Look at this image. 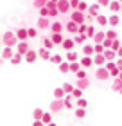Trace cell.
<instances>
[{
  "instance_id": "obj_1",
  "label": "cell",
  "mask_w": 122,
  "mask_h": 126,
  "mask_svg": "<svg viewBox=\"0 0 122 126\" xmlns=\"http://www.w3.org/2000/svg\"><path fill=\"white\" fill-rule=\"evenodd\" d=\"M2 42H4V45H5V47H16L18 40H16L14 32L7 31V32H4V36H2Z\"/></svg>"
},
{
  "instance_id": "obj_2",
  "label": "cell",
  "mask_w": 122,
  "mask_h": 126,
  "mask_svg": "<svg viewBox=\"0 0 122 126\" xmlns=\"http://www.w3.org/2000/svg\"><path fill=\"white\" fill-rule=\"evenodd\" d=\"M56 9H57L59 15L70 13V4H68V0H57V2H56Z\"/></svg>"
},
{
  "instance_id": "obj_3",
  "label": "cell",
  "mask_w": 122,
  "mask_h": 126,
  "mask_svg": "<svg viewBox=\"0 0 122 126\" xmlns=\"http://www.w3.org/2000/svg\"><path fill=\"white\" fill-rule=\"evenodd\" d=\"M68 20H72L74 24L81 25V24H84V13H81V11H70V18Z\"/></svg>"
},
{
  "instance_id": "obj_4",
  "label": "cell",
  "mask_w": 122,
  "mask_h": 126,
  "mask_svg": "<svg viewBox=\"0 0 122 126\" xmlns=\"http://www.w3.org/2000/svg\"><path fill=\"white\" fill-rule=\"evenodd\" d=\"M95 78L99 79V81H108L109 79V72L104 67H97L95 68Z\"/></svg>"
},
{
  "instance_id": "obj_5",
  "label": "cell",
  "mask_w": 122,
  "mask_h": 126,
  "mask_svg": "<svg viewBox=\"0 0 122 126\" xmlns=\"http://www.w3.org/2000/svg\"><path fill=\"white\" fill-rule=\"evenodd\" d=\"M63 99H52V103H50V113H61V110H63Z\"/></svg>"
},
{
  "instance_id": "obj_6",
  "label": "cell",
  "mask_w": 122,
  "mask_h": 126,
  "mask_svg": "<svg viewBox=\"0 0 122 126\" xmlns=\"http://www.w3.org/2000/svg\"><path fill=\"white\" fill-rule=\"evenodd\" d=\"M79 65L83 67V68H90V67H94V61H92V56H79Z\"/></svg>"
},
{
  "instance_id": "obj_7",
  "label": "cell",
  "mask_w": 122,
  "mask_h": 126,
  "mask_svg": "<svg viewBox=\"0 0 122 126\" xmlns=\"http://www.w3.org/2000/svg\"><path fill=\"white\" fill-rule=\"evenodd\" d=\"M36 58H38V52H36V50H32V49H29L27 52L24 54V60H25L27 63H34V61H36Z\"/></svg>"
},
{
  "instance_id": "obj_8",
  "label": "cell",
  "mask_w": 122,
  "mask_h": 126,
  "mask_svg": "<svg viewBox=\"0 0 122 126\" xmlns=\"http://www.w3.org/2000/svg\"><path fill=\"white\" fill-rule=\"evenodd\" d=\"M86 11H88V15L92 16V18H95L97 15H101V13H99V11H101V5H99V4L95 2V4H92V5H88V9H86Z\"/></svg>"
},
{
  "instance_id": "obj_9",
  "label": "cell",
  "mask_w": 122,
  "mask_h": 126,
  "mask_svg": "<svg viewBox=\"0 0 122 126\" xmlns=\"http://www.w3.org/2000/svg\"><path fill=\"white\" fill-rule=\"evenodd\" d=\"M63 40H65L63 32H54V34H50V42L54 43V45H61V43H63Z\"/></svg>"
},
{
  "instance_id": "obj_10",
  "label": "cell",
  "mask_w": 122,
  "mask_h": 126,
  "mask_svg": "<svg viewBox=\"0 0 122 126\" xmlns=\"http://www.w3.org/2000/svg\"><path fill=\"white\" fill-rule=\"evenodd\" d=\"M14 36H16L18 42H25V40L29 38V36H27V29H25V27H20V29L14 32Z\"/></svg>"
},
{
  "instance_id": "obj_11",
  "label": "cell",
  "mask_w": 122,
  "mask_h": 126,
  "mask_svg": "<svg viewBox=\"0 0 122 126\" xmlns=\"http://www.w3.org/2000/svg\"><path fill=\"white\" fill-rule=\"evenodd\" d=\"M29 49H31V47H29V43H27V42H18V43H16V52L22 54V56H24Z\"/></svg>"
},
{
  "instance_id": "obj_12",
  "label": "cell",
  "mask_w": 122,
  "mask_h": 126,
  "mask_svg": "<svg viewBox=\"0 0 122 126\" xmlns=\"http://www.w3.org/2000/svg\"><path fill=\"white\" fill-rule=\"evenodd\" d=\"M63 27L67 29V32H70V34H77V24H74L72 20H68L67 24H63Z\"/></svg>"
},
{
  "instance_id": "obj_13",
  "label": "cell",
  "mask_w": 122,
  "mask_h": 126,
  "mask_svg": "<svg viewBox=\"0 0 122 126\" xmlns=\"http://www.w3.org/2000/svg\"><path fill=\"white\" fill-rule=\"evenodd\" d=\"M92 61H94L95 67H104V63H106V60H104L102 54H94L92 56Z\"/></svg>"
},
{
  "instance_id": "obj_14",
  "label": "cell",
  "mask_w": 122,
  "mask_h": 126,
  "mask_svg": "<svg viewBox=\"0 0 122 126\" xmlns=\"http://www.w3.org/2000/svg\"><path fill=\"white\" fill-rule=\"evenodd\" d=\"M74 87H75V88H79V90H86V88L90 87V79H88V78H84V79H77V83H75Z\"/></svg>"
},
{
  "instance_id": "obj_15",
  "label": "cell",
  "mask_w": 122,
  "mask_h": 126,
  "mask_svg": "<svg viewBox=\"0 0 122 126\" xmlns=\"http://www.w3.org/2000/svg\"><path fill=\"white\" fill-rule=\"evenodd\" d=\"M49 27H50V32H52V34H54V32H63V29H65L61 22H50Z\"/></svg>"
},
{
  "instance_id": "obj_16",
  "label": "cell",
  "mask_w": 122,
  "mask_h": 126,
  "mask_svg": "<svg viewBox=\"0 0 122 126\" xmlns=\"http://www.w3.org/2000/svg\"><path fill=\"white\" fill-rule=\"evenodd\" d=\"M86 34H75V36L72 38V42H74V45H84L86 43Z\"/></svg>"
},
{
  "instance_id": "obj_17",
  "label": "cell",
  "mask_w": 122,
  "mask_h": 126,
  "mask_svg": "<svg viewBox=\"0 0 122 126\" xmlns=\"http://www.w3.org/2000/svg\"><path fill=\"white\" fill-rule=\"evenodd\" d=\"M102 56H104V60H106V61H115V58H117V54H115L111 49H104Z\"/></svg>"
},
{
  "instance_id": "obj_18",
  "label": "cell",
  "mask_w": 122,
  "mask_h": 126,
  "mask_svg": "<svg viewBox=\"0 0 122 126\" xmlns=\"http://www.w3.org/2000/svg\"><path fill=\"white\" fill-rule=\"evenodd\" d=\"M61 47L68 52V50H74L75 45H74V42H72V38H65V40H63V43H61Z\"/></svg>"
},
{
  "instance_id": "obj_19",
  "label": "cell",
  "mask_w": 122,
  "mask_h": 126,
  "mask_svg": "<svg viewBox=\"0 0 122 126\" xmlns=\"http://www.w3.org/2000/svg\"><path fill=\"white\" fill-rule=\"evenodd\" d=\"M36 52H38V58H41V60H50V54H52L50 50L43 49V47H41V49H38Z\"/></svg>"
},
{
  "instance_id": "obj_20",
  "label": "cell",
  "mask_w": 122,
  "mask_h": 126,
  "mask_svg": "<svg viewBox=\"0 0 122 126\" xmlns=\"http://www.w3.org/2000/svg\"><path fill=\"white\" fill-rule=\"evenodd\" d=\"M108 7L113 11V15H119V13H120V4L117 2V0H109V5H108Z\"/></svg>"
},
{
  "instance_id": "obj_21",
  "label": "cell",
  "mask_w": 122,
  "mask_h": 126,
  "mask_svg": "<svg viewBox=\"0 0 122 126\" xmlns=\"http://www.w3.org/2000/svg\"><path fill=\"white\" fill-rule=\"evenodd\" d=\"M50 18H41V16H40V18H38V27H40V29H47V27L50 25Z\"/></svg>"
},
{
  "instance_id": "obj_22",
  "label": "cell",
  "mask_w": 122,
  "mask_h": 126,
  "mask_svg": "<svg viewBox=\"0 0 122 126\" xmlns=\"http://www.w3.org/2000/svg\"><path fill=\"white\" fill-rule=\"evenodd\" d=\"M119 24H120V18H119V15H111V16L108 18V25L111 27V29H113L115 25H119Z\"/></svg>"
},
{
  "instance_id": "obj_23",
  "label": "cell",
  "mask_w": 122,
  "mask_h": 126,
  "mask_svg": "<svg viewBox=\"0 0 122 126\" xmlns=\"http://www.w3.org/2000/svg\"><path fill=\"white\" fill-rule=\"evenodd\" d=\"M79 60V52H75V50H68L67 52V61L72 63V61H77Z\"/></svg>"
},
{
  "instance_id": "obj_24",
  "label": "cell",
  "mask_w": 122,
  "mask_h": 126,
  "mask_svg": "<svg viewBox=\"0 0 122 126\" xmlns=\"http://www.w3.org/2000/svg\"><path fill=\"white\" fill-rule=\"evenodd\" d=\"M104 38H106V36H104V31H95V34L92 36V40H94L95 43H102Z\"/></svg>"
},
{
  "instance_id": "obj_25",
  "label": "cell",
  "mask_w": 122,
  "mask_h": 126,
  "mask_svg": "<svg viewBox=\"0 0 122 126\" xmlns=\"http://www.w3.org/2000/svg\"><path fill=\"white\" fill-rule=\"evenodd\" d=\"M22 60H24V56H22V54H18V52H14L13 56H11V65H20V63H22Z\"/></svg>"
},
{
  "instance_id": "obj_26",
  "label": "cell",
  "mask_w": 122,
  "mask_h": 126,
  "mask_svg": "<svg viewBox=\"0 0 122 126\" xmlns=\"http://www.w3.org/2000/svg\"><path fill=\"white\" fill-rule=\"evenodd\" d=\"M83 56H94V45L84 43L83 45Z\"/></svg>"
},
{
  "instance_id": "obj_27",
  "label": "cell",
  "mask_w": 122,
  "mask_h": 126,
  "mask_svg": "<svg viewBox=\"0 0 122 126\" xmlns=\"http://www.w3.org/2000/svg\"><path fill=\"white\" fill-rule=\"evenodd\" d=\"M95 22H97V25L104 27V25H108V16H104V15H97V16H95Z\"/></svg>"
},
{
  "instance_id": "obj_28",
  "label": "cell",
  "mask_w": 122,
  "mask_h": 126,
  "mask_svg": "<svg viewBox=\"0 0 122 126\" xmlns=\"http://www.w3.org/2000/svg\"><path fill=\"white\" fill-rule=\"evenodd\" d=\"M104 36H106L108 40H117L119 34H117V31H115V29H111V27H109L108 31H104Z\"/></svg>"
},
{
  "instance_id": "obj_29",
  "label": "cell",
  "mask_w": 122,
  "mask_h": 126,
  "mask_svg": "<svg viewBox=\"0 0 122 126\" xmlns=\"http://www.w3.org/2000/svg\"><path fill=\"white\" fill-rule=\"evenodd\" d=\"M13 54H14L13 47H5L2 50V60H11V56H13Z\"/></svg>"
},
{
  "instance_id": "obj_30",
  "label": "cell",
  "mask_w": 122,
  "mask_h": 126,
  "mask_svg": "<svg viewBox=\"0 0 122 126\" xmlns=\"http://www.w3.org/2000/svg\"><path fill=\"white\" fill-rule=\"evenodd\" d=\"M63 106H65V108H68V110H70V108H74L72 95H65V97H63Z\"/></svg>"
},
{
  "instance_id": "obj_31",
  "label": "cell",
  "mask_w": 122,
  "mask_h": 126,
  "mask_svg": "<svg viewBox=\"0 0 122 126\" xmlns=\"http://www.w3.org/2000/svg\"><path fill=\"white\" fill-rule=\"evenodd\" d=\"M81 68V65H79V61H72V63H68V72H72V74H75Z\"/></svg>"
},
{
  "instance_id": "obj_32",
  "label": "cell",
  "mask_w": 122,
  "mask_h": 126,
  "mask_svg": "<svg viewBox=\"0 0 122 126\" xmlns=\"http://www.w3.org/2000/svg\"><path fill=\"white\" fill-rule=\"evenodd\" d=\"M49 61H52L54 65H59V63H61V61H65V60H63V56H61V54H50V60H49Z\"/></svg>"
},
{
  "instance_id": "obj_33",
  "label": "cell",
  "mask_w": 122,
  "mask_h": 126,
  "mask_svg": "<svg viewBox=\"0 0 122 126\" xmlns=\"http://www.w3.org/2000/svg\"><path fill=\"white\" fill-rule=\"evenodd\" d=\"M120 88H122V81H120V79H117V78H113V83H111V90H113V92H119Z\"/></svg>"
},
{
  "instance_id": "obj_34",
  "label": "cell",
  "mask_w": 122,
  "mask_h": 126,
  "mask_svg": "<svg viewBox=\"0 0 122 126\" xmlns=\"http://www.w3.org/2000/svg\"><path fill=\"white\" fill-rule=\"evenodd\" d=\"M43 124H49V123H52V113L50 112H43V115H41V119H40Z\"/></svg>"
},
{
  "instance_id": "obj_35",
  "label": "cell",
  "mask_w": 122,
  "mask_h": 126,
  "mask_svg": "<svg viewBox=\"0 0 122 126\" xmlns=\"http://www.w3.org/2000/svg\"><path fill=\"white\" fill-rule=\"evenodd\" d=\"M61 88H63V92H65V95H70V94H72V90H74L75 87H74L72 83H65Z\"/></svg>"
},
{
  "instance_id": "obj_36",
  "label": "cell",
  "mask_w": 122,
  "mask_h": 126,
  "mask_svg": "<svg viewBox=\"0 0 122 126\" xmlns=\"http://www.w3.org/2000/svg\"><path fill=\"white\" fill-rule=\"evenodd\" d=\"M57 70L61 74H68V61H61L59 65H57Z\"/></svg>"
},
{
  "instance_id": "obj_37",
  "label": "cell",
  "mask_w": 122,
  "mask_h": 126,
  "mask_svg": "<svg viewBox=\"0 0 122 126\" xmlns=\"http://www.w3.org/2000/svg\"><path fill=\"white\" fill-rule=\"evenodd\" d=\"M54 99H63V97H65V92H63V88L61 87H57V88H54Z\"/></svg>"
},
{
  "instance_id": "obj_38",
  "label": "cell",
  "mask_w": 122,
  "mask_h": 126,
  "mask_svg": "<svg viewBox=\"0 0 122 126\" xmlns=\"http://www.w3.org/2000/svg\"><path fill=\"white\" fill-rule=\"evenodd\" d=\"M43 49H47L52 52V49H54V43L50 42V38H43Z\"/></svg>"
},
{
  "instance_id": "obj_39",
  "label": "cell",
  "mask_w": 122,
  "mask_h": 126,
  "mask_svg": "<svg viewBox=\"0 0 122 126\" xmlns=\"http://www.w3.org/2000/svg\"><path fill=\"white\" fill-rule=\"evenodd\" d=\"M86 38H88V40H92V36H94V34H95V27L94 25H86Z\"/></svg>"
},
{
  "instance_id": "obj_40",
  "label": "cell",
  "mask_w": 122,
  "mask_h": 126,
  "mask_svg": "<svg viewBox=\"0 0 122 126\" xmlns=\"http://www.w3.org/2000/svg\"><path fill=\"white\" fill-rule=\"evenodd\" d=\"M120 45H122L120 40H111V45H109V49H111L113 52H117V50L120 49Z\"/></svg>"
},
{
  "instance_id": "obj_41",
  "label": "cell",
  "mask_w": 122,
  "mask_h": 126,
  "mask_svg": "<svg viewBox=\"0 0 122 126\" xmlns=\"http://www.w3.org/2000/svg\"><path fill=\"white\" fill-rule=\"evenodd\" d=\"M75 103H77V108H84V110H86V106H88V101H86L84 97H79V99H75Z\"/></svg>"
},
{
  "instance_id": "obj_42",
  "label": "cell",
  "mask_w": 122,
  "mask_h": 126,
  "mask_svg": "<svg viewBox=\"0 0 122 126\" xmlns=\"http://www.w3.org/2000/svg\"><path fill=\"white\" fill-rule=\"evenodd\" d=\"M41 115H43V110H41V108H36V110L32 112V117H34V121H40V119H41Z\"/></svg>"
},
{
  "instance_id": "obj_43",
  "label": "cell",
  "mask_w": 122,
  "mask_h": 126,
  "mask_svg": "<svg viewBox=\"0 0 122 126\" xmlns=\"http://www.w3.org/2000/svg\"><path fill=\"white\" fill-rule=\"evenodd\" d=\"M70 95H72V99H79V97H83V90H79V88H74Z\"/></svg>"
},
{
  "instance_id": "obj_44",
  "label": "cell",
  "mask_w": 122,
  "mask_h": 126,
  "mask_svg": "<svg viewBox=\"0 0 122 126\" xmlns=\"http://www.w3.org/2000/svg\"><path fill=\"white\" fill-rule=\"evenodd\" d=\"M45 4H47V0H32V5L36 9H40V7H45Z\"/></svg>"
},
{
  "instance_id": "obj_45",
  "label": "cell",
  "mask_w": 122,
  "mask_h": 126,
  "mask_svg": "<svg viewBox=\"0 0 122 126\" xmlns=\"http://www.w3.org/2000/svg\"><path fill=\"white\" fill-rule=\"evenodd\" d=\"M86 115V110H84V108H75V117H77V119H83Z\"/></svg>"
},
{
  "instance_id": "obj_46",
  "label": "cell",
  "mask_w": 122,
  "mask_h": 126,
  "mask_svg": "<svg viewBox=\"0 0 122 126\" xmlns=\"http://www.w3.org/2000/svg\"><path fill=\"white\" fill-rule=\"evenodd\" d=\"M102 52H104V47L101 43H95L94 45V54H102Z\"/></svg>"
},
{
  "instance_id": "obj_47",
  "label": "cell",
  "mask_w": 122,
  "mask_h": 126,
  "mask_svg": "<svg viewBox=\"0 0 122 126\" xmlns=\"http://www.w3.org/2000/svg\"><path fill=\"white\" fill-rule=\"evenodd\" d=\"M27 36L29 38H36L38 36V31L34 29V27H29V29H27Z\"/></svg>"
},
{
  "instance_id": "obj_48",
  "label": "cell",
  "mask_w": 122,
  "mask_h": 126,
  "mask_svg": "<svg viewBox=\"0 0 122 126\" xmlns=\"http://www.w3.org/2000/svg\"><path fill=\"white\" fill-rule=\"evenodd\" d=\"M86 9H88V4H86V2H81V0H79L77 9H75V11H81V13H83V11H86Z\"/></svg>"
},
{
  "instance_id": "obj_49",
  "label": "cell",
  "mask_w": 122,
  "mask_h": 126,
  "mask_svg": "<svg viewBox=\"0 0 122 126\" xmlns=\"http://www.w3.org/2000/svg\"><path fill=\"white\" fill-rule=\"evenodd\" d=\"M38 11H40V16H41V18H49V9L47 7H40Z\"/></svg>"
},
{
  "instance_id": "obj_50",
  "label": "cell",
  "mask_w": 122,
  "mask_h": 126,
  "mask_svg": "<svg viewBox=\"0 0 122 126\" xmlns=\"http://www.w3.org/2000/svg\"><path fill=\"white\" fill-rule=\"evenodd\" d=\"M75 78H77V79H84L86 78V70H81V68H79V70L75 72Z\"/></svg>"
},
{
  "instance_id": "obj_51",
  "label": "cell",
  "mask_w": 122,
  "mask_h": 126,
  "mask_svg": "<svg viewBox=\"0 0 122 126\" xmlns=\"http://www.w3.org/2000/svg\"><path fill=\"white\" fill-rule=\"evenodd\" d=\"M68 4H70V9H72V11H75V9H77L79 0H68Z\"/></svg>"
},
{
  "instance_id": "obj_52",
  "label": "cell",
  "mask_w": 122,
  "mask_h": 126,
  "mask_svg": "<svg viewBox=\"0 0 122 126\" xmlns=\"http://www.w3.org/2000/svg\"><path fill=\"white\" fill-rule=\"evenodd\" d=\"M97 4L101 5V7H108V5H109V0H97Z\"/></svg>"
},
{
  "instance_id": "obj_53",
  "label": "cell",
  "mask_w": 122,
  "mask_h": 126,
  "mask_svg": "<svg viewBox=\"0 0 122 126\" xmlns=\"http://www.w3.org/2000/svg\"><path fill=\"white\" fill-rule=\"evenodd\" d=\"M115 65H117L119 72H122V60H120V58H115Z\"/></svg>"
},
{
  "instance_id": "obj_54",
  "label": "cell",
  "mask_w": 122,
  "mask_h": 126,
  "mask_svg": "<svg viewBox=\"0 0 122 126\" xmlns=\"http://www.w3.org/2000/svg\"><path fill=\"white\" fill-rule=\"evenodd\" d=\"M115 54H117V58H120V60H122V45H120V49H119Z\"/></svg>"
},
{
  "instance_id": "obj_55",
  "label": "cell",
  "mask_w": 122,
  "mask_h": 126,
  "mask_svg": "<svg viewBox=\"0 0 122 126\" xmlns=\"http://www.w3.org/2000/svg\"><path fill=\"white\" fill-rule=\"evenodd\" d=\"M32 126H45V124H43L41 121H34V123H32Z\"/></svg>"
},
{
  "instance_id": "obj_56",
  "label": "cell",
  "mask_w": 122,
  "mask_h": 126,
  "mask_svg": "<svg viewBox=\"0 0 122 126\" xmlns=\"http://www.w3.org/2000/svg\"><path fill=\"white\" fill-rule=\"evenodd\" d=\"M45 126H57V124H56L54 121H52V123H49V124H45Z\"/></svg>"
},
{
  "instance_id": "obj_57",
  "label": "cell",
  "mask_w": 122,
  "mask_h": 126,
  "mask_svg": "<svg viewBox=\"0 0 122 126\" xmlns=\"http://www.w3.org/2000/svg\"><path fill=\"white\" fill-rule=\"evenodd\" d=\"M117 79H120V81H122V72H119V76H117Z\"/></svg>"
},
{
  "instance_id": "obj_58",
  "label": "cell",
  "mask_w": 122,
  "mask_h": 126,
  "mask_svg": "<svg viewBox=\"0 0 122 126\" xmlns=\"http://www.w3.org/2000/svg\"><path fill=\"white\" fill-rule=\"evenodd\" d=\"M49 2H54V4H56V2H57V0H49Z\"/></svg>"
},
{
  "instance_id": "obj_59",
  "label": "cell",
  "mask_w": 122,
  "mask_h": 126,
  "mask_svg": "<svg viewBox=\"0 0 122 126\" xmlns=\"http://www.w3.org/2000/svg\"><path fill=\"white\" fill-rule=\"evenodd\" d=\"M117 2H119V4H122V0H117Z\"/></svg>"
},
{
  "instance_id": "obj_60",
  "label": "cell",
  "mask_w": 122,
  "mask_h": 126,
  "mask_svg": "<svg viewBox=\"0 0 122 126\" xmlns=\"http://www.w3.org/2000/svg\"><path fill=\"white\" fill-rule=\"evenodd\" d=\"M119 92H120V95H122V88H120V90H119Z\"/></svg>"
},
{
  "instance_id": "obj_61",
  "label": "cell",
  "mask_w": 122,
  "mask_h": 126,
  "mask_svg": "<svg viewBox=\"0 0 122 126\" xmlns=\"http://www.w3.org/2000/svg\"><path fill=\"white\" fill-rule=\"evenodd\" d=\"M120 11H122V4H120Z\"/></svg>"
}]
</instances>
